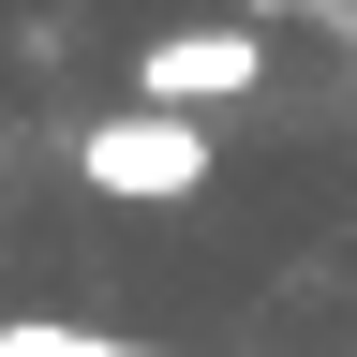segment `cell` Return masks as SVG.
Masks as SVG:
<instances>
[{
	"label": "cell",
	"instance_id": "5b68a950",
	"mask_svg": "<svg viewBox=\"0 0 357 357\" xmlns=\"http://www.w3.org/2000/svg\"><path fill=\"white\" fill-rule=\"evenodd\" d=\"M253 15H298V0H253Z\"/></svg>",
	"mask_w": 357,
	"mask_h": 357
},
{
	"label": "cell",
	"instance_id": "7a4b0ae2",
	"mask_svg": "<svg viewBox=\"0 0 357 357\" xmlns=\"http://www.w3.org/2000/svg\"><path fill=\"white\" fill-rule=\"evenodd\" d=\"M253 75H268V30H164L149 60H134L149 119H208V105H238Z\"/></svg>",
	"mask_w": 357,
	"mask_h": 357
},
{
	"label": "cell",
	"instance_id": "6da1fadb",
	"mask_svg": "<svg viewBox=\"0 0 357 357\" xmlns=\"http://www.w3.org/2000/svg\"><path fill=\"white\" fill-rule=\"evenodd\" d=\"M89 194H134V208H178V194H208V134L194 119H89Z\"/></svg>",
	"mask_w": 357,
	"mask_h": 357
},
{
	"label": "cell",
	"instance_id": "3957f363",
	"mask_svg": "<svg viewBox=\"0 0 357 357\" xmlns=\"http://www.w3.org/2000/svg\"><path fill=\"white\" fill-rule=\"evenodd\" d=\"M0 357H134V342H89V328H45L30 312V328H0Z\"/></svg>",
	"mask_w": 357,
	"mask_h": 357
},
{
	"label": "cell",
	"instance_id": "277c9868",
	"mask_svg": "<svg viewBox=\"0 0 357 357\" xmlns=\"http://www.w3.org/2000/svg\"><path fill=\"white\" fill-rule=\"evenodd\" d=\"M312 15H328V30H357V0H312Z\"/></svg>",
	"mask_w": 357,
	"mask_h": 357
}]
</instances>
